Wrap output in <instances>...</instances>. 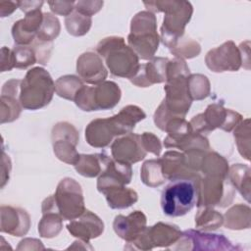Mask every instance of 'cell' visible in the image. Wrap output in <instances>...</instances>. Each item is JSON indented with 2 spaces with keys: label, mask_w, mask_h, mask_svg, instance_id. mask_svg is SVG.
<instances>
[{
  "label": "cell",
  "mask_w": 251,
  "mask_h": 251,
  "mask_svg": "<svg viewBox=\"0 0 251 251\" xmlns=\"http://www.w3.org/2000/svg\"><path fill=\"white\" fill-rule=\"evenodd\" d=\"M41 8L32 10L25 14V17L16 22L12 27V35L18 45L32 43L43 22Z\"/></svg>",
  "instance_id": "d6986e66"
},
{
  "label": "cell",
  "mask_w": 251,
  "mask_h": 251,
  "mask_svg": "<svg viewBox=\"0 0 251 251\" xmlns=\"http://www.w3.org/2000/svg\"><path fill=\"white\" fill-rule=\"evenodd\" d=\"M111 149L113 159L129 165L144 159L147 154L142 145L141 135L131 132L124 137L117 138Z\"/></svg>",
  "instance_id": "2e32d148"
},
{
  "label": "cell",
  "mask_w": 251,
  "mask_h": 251,
  "mask_svg": "<svg viewBox=\"0 0 251 251\" xmlns=\"http://www.w3.org/2000/svg\"><path fill=\"white\" fill-rule=\"evenodd\" d=\"M50 6L51 11H53L55 14L63 15L68 17L71 15V12L75 9V2H67V1H49L47 2Z\"/></svg>",
  "instance_id": "ee69618b"
},
{
  "label": "cell",
  "mask_w": 251,
  "mask_h": 251,
  "mask_svg": "<svg viewBox=\"0 0 251 251\" xmlns=\"http://www.w3.org/2000/svg\"><path fill=\"white\" fill-rule=\"evenodd\" d=\"M67 228L72 235L89 243L90 239L102 234L104 224L97 215L85 210L81 216L73 220L67 226Z\"/></svg>",
  "instance_id": "ac0fdd59"
},
{
  "label": "cell",
  "mask_w": 251,
  "mask_h": 251,
  "mask_svg": "<svg viewBox=\"0 0 251 251\" xmlns=\"http://www.w3.org/2000/svg\"><path fill=\"white\" fill-rule=\"evenodd\" d=\"M160 160L166 179H172L179 176L193 175V173L188 170L185 164L184 155L182 153H178L176 151H168Z\"/></svg>",
  "instance_id": "4316f807"
},
{
  "label": "cell",
  "mask_w": 251,
  "mask_h": 251,
  "mask_svg": "<svg viewBox=\"0 0 251 251\" xmlns=\"http://www.w3.org/2000/svg\"><path fill=\"white\" fill-rule=\"evenodd\" d=\"M54 199L63 220L73 221L86 210L81 187L74 178L65 177L59 182Z\"/></svg>",
  "instance_id": "ba28073f"
},
{
  "label": "cell",
  "mask_w": 251,
  "mask_h": 251,
  "mask_svg": "<svg viewBox=\"0 0 251 251\" xmlns=\"http://www.w3.org/2000/svg\"><path fill=\"white\" fill-rule=\"evenodd\" d=\"M103 6V1H78L75 3V9L76 12L91 17L93 14L97 13Z\"/></svg>",
  "instance_id": "7bdbcfd3"
},
{
  "label": "cell",
  "mask_w": 251,
  "mask_h": 251,
  "mask_svg": "<svg viewBox=\"0 0 251 251\" xmlns=\"http://www.w3.org/2000/svg\"><path fill=\"white\" fill-rule=\"evenodd\" d=\"M224 224L223 216L215 210L206 209L199 211L195 216V226L204 230H215Z\"/></svg>",
  "instance_id": "e575fe53"
},
{
  "label": "cell",
  "mask_w": 251,
  "mask_h": 251,
  "mask_svg": "<svg viewBox=\"0 0 251 251\" xmlns=\"http://www.w3.org/2000/svg\"><path fill=\"white\" fill-rule=\"evenodd\" d=\"M108 206L113 209H126L134 204L138 195L136 191L125 186H118L109 189L104 193Z\"/></svg>",
  "instance_id": "f1b7e54d"
},
{
  "label": "cell",
  "mask_w": 251,
  "mask_h": 251,
  "mask_svg": "<svg viewBox=\"0 0 251 251\" xmlns=\"http://www.w3.org/2000/svg\"><path fill=\"white\" fill-rule=\"evenodd\" d=\"M168 58H154L150 62L140 65L136 75L130 81L139 87H148L154 83H161L167 80Z\"/></svg>",
  "instance_id": "ffe728a7"
},
{
  "label": "cell",
  "mask_w": 251,
  "mask_h": 251,
  "mask_svg": "<svg viewBox=\"0 0 251 251\" xmlns=\"http://www.w3.org/2000/svg\"><path fill=\"white\" fill-rule=\"evenodd\" d=\"M188 76L181 75L166 81V97L161 104L174 119L184 118L190 108L192 99L188 91Z\"/></svg>",
  "instance_id": "30bf717a"
},
{
  "label": "cell",
  "mask_w": 251,
  "mask_h": 251,
  "mask_svg": "<svg viewBox=\"0 0 251 251\" xmlns=\"http://www.w3.org/2000/svg\"><path fill=\"white\" fill-rule=\"evenodd\" d=\"M140 176L143 183L150 187H156L163 184L166 178L163 174L161 160L156 159L146 161L141 168Z\"/></svg>",
  "instance_id": "d6a6232c"
},
{
  "label": "cell",
  "mask_w": 251,
  "mask_h": 251,
  "mask_svg": "<svg viewBox=\"0 0 251 251\" xmlns=\"http://www.w3.org/2000/svg\"><path fill=\"white\" fill-rule=\"evenodd\" d=\"M201 178L198 175L174 177L162 191L161 207L169 217H180L198 204Z\"/></svg>",
  "instance_id": "6da1fadb"
},
{
  "label": "cell",
  "mask_w": 251,
  "mask_h": 251,
  "mask_svg": "<svg viewBox=\"0 0 251 251\" xmlns=\"http://www.w3.org/2000/svg\"><path fill=\"white\" fill-rule=\"evenodd\" d=\"M76 72L83 81L90 84L103 82L108 75L100 55L92 51H87L78 57Z\"/></svg>",
  "instance_id": "e0dca14e"
},
{
  "label": "cell",
  "mask_w": 251,
  "mask_h": 251,
  "mask_svg": "<svg viewBox=\"0 0 251 251\" xmlns=\"http://www.w3.org/2000/svg\"><path fill=\"white\" fill-rule=\"evenodd\" d=\"M43 3V1H18V6L22 9L23 12L26 14L32 10L41 8Z\"/></svg>",
  "instance_id": "bcb514c9"
},
{
  "label": "cell",
  "mask_w": 251,
  "mask_h": 251,
  "mask_svg": "<svg viewBox=\"0 0 251 251\" xmlns=\"http://www.w3.org/2000/svg\"><path fill=\"white\" fill-rule=\"evenodd\" d=\"M234 190L227 183V177L218 176H206L201 179L198 207L229 205L233 199Z\"/></svg>",
  "instance_id": "8fae6325"
},
{
  "label": "cell",
  "mask_w": 251,
  "mask_h": 251,
  "mask_svg": "<svg viewBox=\"0 0 251 251\" xmlns=\"http://www.w3.org/2000/svg\"><path fill=\"white\" fill-rule=\"evenodd\" d=\"M132 170L129 164L122 163L108 156L104 170L97 180V188L101 193H105L109 189L125 186L130 182Z\"/></svg>",
  "instance_id": "9a60e30c"
},
{
  "label": "cell",
  "mask_w": 251,
  "mask_h": 251,
  "mask_svg": "<svg viewBox=\"0 0 251 251\" xmlns=\"http://www.w3.org/2000/svg\"><path fill=\"white\" fill-rule=\"evenodd\" d=\"M181 234L182 231L176 226L158 223L146 227L135 239L127 242L125 249L151 250L154 247H168L176 243Z\"/></svg>",
  "instance_id": "9c48e42d"
},
{
  "label": "cell",
  "mask_w": 251,
  "mask_h": 251,
  "mask_svg": "<svg viewBox=\"0 0 251 251\" xmlns=\"http://www.w3.org/2000/svg\"><path fill=\"white\" fill-rule=\"evenodd\" d=\"M240 122H242L240 114L214 103L209 105L204 113L193 117L189 123L193 131L208 133L218 127L226 131H231Z\"/></svg>",
  "instance_id": "52a82bcc"
},
{
  "label": "cell",
  "mask_w": 251,
  "mask_h": 251,
  "mask_svg": "<svg viewBox=\"0 0 251 251\" xmlns=\"http://www.w3.org/2000/svg\"><path fill=\"white\" fill-rule=\"evenodd\" d=\"M19 79L7 81L1 93V123H10L17 120L22 111V105L17 99L18 90L21 85Z\"/></svg>",
  "instance_id": "d4e9b609"
},
{
  "label": "cell",
  "mask_w": 251,
  "mask_h": 251,
  "mask_svg": "<svg viewBox=\"0 0 251 251\" xmlns=\"http://www.w3.org/2000/svg\"><path fill=\"white\" fill-rule=\"evenodd\" d=\"M144 5L154 12H165L161 38L164 45L172 50L183 35L184 27L191 18L193 12L191 4L186 1H157L144 2Z\"/></svg>",
  "instance_id": "7a4b0ae2"
},
{
  "label": "cell",
  "mask_w": 251,
  "mask_h": 251,
  "mask_svg": "<svg viewBox=\"0 0 251 251\" xmlns=\"http://www.w3.org/2000/svg\"><path fill=\"white\" fill-rule=\"evenodd\" d=\"M96 50L105 59L112 75L130 79L138 72L139 58L129 46L126 45L123 37H106L98 43Z\"/></svg>",
  "instance_id": "3957f363"
},
{
  "label": "cell",
  "mask_w": 251,
  "mask_h": 251,
  "mask_svg": "<svg viewBox=\"0 0 251 251\" xmlns=\"http://www.w3.org/2000/svg\"><path fill=\"white\" fill-rule=\"evenodd\" d=\"M121 89L114 81H103L96 86H81L75 94V103L83 111L108 110L121 99Z\"/></svg>",
  "instance_id": "8992f818"
},
{
  "label": "cell",
  "mask_w": 251,
  "mask_h": 251,
  "mask_svg": "<svg viewBox=\"0 0 251 251\" xmlns=\"http://www.w3.org/2000/svg\"><path fill=\"white\" fill-rule=\"evenodd\" d=\"M146 114L141 108L135 105H127L124 107L117 115L107 118L110 130L114 136L130 133L135 125L144 120Z\"/></svg>",
  "instance_id": "44dd1931"
},
{
  "label": "cell",
  "mask_w": 251,
  "mask_h": 251,
  "mask_svg": "<svg viewBox=\"0 0 251 251\" xmlns=\"http://www.w3.org/2000/svg\"><path fill=\"white\" fill-rule=\"evenodd\" d=\"M234 139L238 148L239 153L246 159L249 160L250 151V125L249 120L240 122V124L235 127Z\"/></svg>",
  "instance_id": "ab89813d"
},
{
  "label": "cell",
  "mask_w": 251,
  "mask_h": 251,
  "mask_svg": "<svg viewBox=\"0 0 251 251\" xmlns=\"http://www.w3.org/2000/svg\"><path fill=\"white\" fill-rule=\"evenodd\" d=\"M108 156L102 153L99 154H80L78 160L74 165L75 171L86 177H94L104 170Z\"/></svg>",
  "instance_id": "83f0119b"
},
{
  "label": "cell",
  "mask_w": 251,
  "mask_h": 251,
  "mask_svg": "<svg viewBox=\"0 0 251 251\" xmlns=\"http://www.w3.org/2000/svg\"><path fill=\"white\" fill-rule=\"evenodd\" d=\"M127 42L138 58L150 60L154 57L159 46V35L156 17L152 12L142 11L132 18Z\"/></svg>",
  "instance_id": "5b68a950"
},
{
  "label": "cell",
  "mask_w": 251,
  "mask_h": 251,
  "mask_svg": "<svg viewBox=\"0 0 251 251\" xmlns=\"http://www.w3.org/2000/svg\"><path fill=\"white\" fill-rule=\"evenodd\" d=\"M51 137L57 158L67 164L75 165L80 155L75 150L79 137L75 127L67 122L58 123L52 129Z\"/></svg>",
  "instance_id": "7c38bea8"
},
{
  "label": "cell",
  "mask_w": 251,
  "mask_h": 251,
  "mask_svg": "<svg viewBox=\"0 0 251 251\" xmlns=\"http://www.w3.org/2000/svg\"><path fill=\"white\" fill-rule=\"evenodd\" d=\"M206 66L213 72H235L242 65L240 50L229 40L221 46L211 49L205 58Z\"/></svg>",
  "instance_id": "4fadbf2b"
},
{
  "label": "cell",
  "mask_w": 251,
  "mask_h": 251,
  "mask_svg": "<svg viewBox=\"0 0 251 251\" xmlns=\"http://www.w3.org/2000/svg\"><path fill=\"white\" fill-rule=\"evenodd\" d=\"M185 243L184 250H234L235 246L223 234L200 232L188 229L182 232L177 240Z\"/></svg>",
  "instance_id": "5bb4252c"
},
{
  "label": "cell",
  "mask_w": 251,
  "mask_h": 251,
  "mask_svg": "<svg viewBox=\"0 0 251 251\" xmlns=\"http://www.w3.org/2000/svg\"><path fill=\"white\" fill-rule=\"evenodd\" d=\"M107 118L93 120L85 128V139L87 143L96 148H103L108 146L113 140Z\"/></svg>",
  "instance_id": "484cf974"
},
{
  "label": "cell",
  "mask_w": 251,
  "mask_h": 251,
  "mask_svg": "<svg viewBox=\"0 0 251 251\" xmlns=\"http://www.w3.org/2000/svg\"><path fill=\"white\" fill-rule=\"evenodd\" d=\"M228 176L233 186L240 192L242 196L250 201V169L248 166L236 164L230 167Z\"/></svg>",
  "instance_id": "4dcf8cb0"
},
{
  "label": "cell",
  "mask_w": 251,
  "mask_h": 251,
  "mask_svg": "<svg viewBox=\"0 0 251 251\" xmlns=\"http://www.w3.org/2000/svg\"><path fill=\"white\" fill-rule=\"evenodd\" d=\"M200 45L193 41L192 39L188 38L184 42H182L180 45H176L175 48L171 50V52L176 57V58H193L195 56H198L200 53Z\"/></svg>",
  "instance_id": "60d3db41"
},
{
  "label": "cell",
  "mask_w": 251,
  "mask_h": 251,
  "mask_svg": "<svg viewBox=\"0 0 251 251\" xmlns=\"http://www.w3.org/2000/svg\"><path fill=\"white\" fill-rule=\"evenodd\" d=\"M141 141L143 148L146 152L153 153L156 156L160 155L162 146L159 138L155 134H153L152 132H144L141 135Z\"/></svg>",
  "instance_id": "b9f144b4"
},
{
  "label": "cell",
  "mask_w": 251,
  "mask_h": 251,
  "mask_svg": "<svg viewBox=\"0 0 251 251\" xmlns=\"http://www.w3.org/2000/svg\"><path fill=\"white\" fill-rule=\"evenodd\" d=\"M68 32L75 36H81L88 32L91 26V17L84 16L78 12L69 15L65 20Z\"/></svg>",
  "instance_id": "d590c367"
},
{
  "label": "cell",
  "mask_w": 251,
  "mask_h": 251,
  "mask_svg": "<svg viewBox=\"0 0 251 251\" xmlns=\"http://www.w3.org/2000/svg\"><path fill=\"white\" fill-rule=\"evenodd\" d=\"M200 171L206 176H228V164L225 158L216 152L206 153L203 157Z\"/></svg>",
  "instance_id": "f546056e"
},
{
  "label": "cell",
  "mask_w": 251,
  "mask_h": 251,
  "mask_svg": "<svg viewBox=\"0 0 251 251\" xmlns=\"http://www.w3.org/2000/svg\"><path fill=\"white\" fill-rule=\"evenodd\" d=\"M81 86H83V83L79 77L73 75H68L61 76L56 80L55 92L60 97L74 101L76 92Z\"/></svg>",
  "instance_id": "836d02e7"
},
{
  "label": "cell",
  "mask_w": 251,
  "mask_h": 251,
  "mask_svg": "<svg viewBox=\"0 0 251 251\" xmlns=\"http://www.w3.org/2000/svg\"><path fill=\"white\" fill-rule=\"evenodd\" d=\"M60 29L59 20L50 13H44L43 22L37 32L36 39L45 42H52V40L59 35Z\"/></svg>",
  "instance_id": "f35d334b"
},
{
  "label": "cell",
  "mask_w": 251,
  "mask_h": 251,
  "mask_svg": "<svg viewBox=\"0 0 251 251\" xmlns=\"http://www.w3.org/2000/svg\"><path fill=\"white\" fill-rule=\"evenodd\" d=\"M55 92V83L50 74L43 68L29 70L21 81L19 101L23 108L38 110L47 106Z\"/></svg>",
  "instance_id": "277c9868"
},
{
  "label": "cell",
  "mask_w": 251,
  "mask_h": 251,
  "mask_svg": "<svg viewBox=\"0 0 251 251\" xmlns=\"http://www.w3.org/2000/svg\"><path fill=\"white\" fill-rule=\"evenodd\" d=\"M187 85L192 101L204 99L210 93V82L207 76L203 75H189Z\"/></svg>",
  "instance_id": "74e56055"
},
{
  "label": "cell",
  "mask_w": 251,
  "mask_h": 251,
  "mask_svg": "<svg viewBox=\"0 0 251 251\" xmlns=\"http://www.w3.org/2000/svg\"><path fill=\"white\" fill-rule=\"evenodd\" d=\"M14 68L12 59V50L7 47L1 49V72L11 71Z\"/></svg>",
  "instance_id": "f6af8a7d"
},
{
  "label": "cell",
  "mask_w": 251,
  "mask_h": 251,
  "mask_svg": "<svg viewBox=\"0 0 251 251\" xmlns=\"http://www.w3.org/2000/svg\"><path fill=\"white\" fill-rule=\"evenodd\" d=\"M13 66L17 69H25L37 62V56L31 46L18 45L12 49Z\"/></svg>",
  "instance_id": "8d00e7d4"
},
{
  "label": "cell",
  "mask_w": 251,
  "mask_h": 251,
  "mask_svg": "<svg viewBox=\"0 0 251 251\" xmlns=\"http://www.w3.org/2000/svg\"><path fill=\"white\" fill-rule=\"evenodd\" d=\"M30 226L29 215L25 210L11 206L1 207V231L14 236L26 234Z\"/></svg>",
  "instance_id": "7402d4cb"
},
{
  "label": "cell",
  "mask_w": 251,
  "mask_h": 251,
  "mask_svg": "<svg viewBox=\"0 0 251 251\" xmlns=\"http://www.w3.org/2000/svg\"><path fill=\"white\" fill-rule=\"evenodd\" d=\"M225 226L229 229H243L250 226V208L247 205H235L225 215Z\"/></svg>",
  "instance_id": "1f68e13d"
},
{
  "label": "cell",
  "mask_w": 251,
  "mask_h": 251,
  "mask_svg": "<svg viewBox=\"0 0 251 251\" xmlns=\"http://www.w3.org/2000/svg\"><path fill=\"white\" fill-rule=\"evenodd\" d=\"M113 227L118 236L130 242L146 228V216L141 211H134L126 217L119 215L114 220Z\"/></svg>",
  "instance_id": "603a6c76"
},
{
  "label": "cell",
  "mask_w": 251,
  "mask_h": 251,
  "mask_svg": "<svg viewBox=\"0 0 251 251\" xmlns=\"http://www.w3.org/2000/svg\"><path fill=\"white\" fill-rule=\"evenodd\" d=\"M43 217L38 224V232L40 236L45 238H52L57 236L62 230V216L60 215L54 195L47 197L42 202Z\"/></svg>",
  "instance_id": "cb8c5ba5"
}]
</instances>
